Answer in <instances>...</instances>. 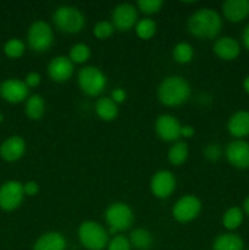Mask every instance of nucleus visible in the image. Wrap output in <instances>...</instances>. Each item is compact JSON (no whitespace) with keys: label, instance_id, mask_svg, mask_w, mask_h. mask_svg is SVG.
<instances>
[{"label":"nucleus","instance_id":"5","mask_svg":"<svg viewBox=\"0 0 249 250\" xmlns=\"http://www.w3.org/2000/svg\"><path fill=\"white\" fill-rule=\"evenodd\" d=\"M78 84L83 93L90 97H97L106 85L104 73L94 66H85L78 72Z\"/></svg>","mask_w":249,"mask_h":250},{"label":"nucleus","instance_id":"4","mask_svg":"<svg viewBox=\"0 0 249 250\" xmlns=\"http://www.w3.org/2000/svg\"><path fill=\"white\" fill-rule=\"evenodd\" d=\"M78 237L83 246L89 250H102L107 244V233L98 222L84 221L78 229Z\"/></svg>","mask_w":249,"mask_h":250},{"label":"nucleus","instance_id":"11","mask_svg":"<svg viewBox=\"0 0 249 250\" xmlns=\"http://www.w3.org/2000/svg\"><path fill=\"white\" fill-rule=\"evenodd\" d=\"M176 188V178L170 171L161 170L158 171L155 175L151 177L150 181V189L151 193L156 198H167L172 194Z\"/></svg>","mask_w":249,"mask_h":250},{"label":"nucleus","instance_id":"20","mask_svg":"<svg viewBox=\"0 0 249 250\" xmlns=\"http://www.w3.org/2000/svg\"><path fill=\"white\" fill-rule=\"evenodd\" d=\"M66 239L59 232H48L39 237L34 243L33 250H65Z\"/></svg>","mask_w":249,"mask_h":250},{"label":"nucleus","instance_id":"37","mask_svg":"<svg viewBox=\"0 0 249 250\" xmlns=\"http://www.w3.org/2000/svg\"><path fill=\"white\" fill-rule=\"evenodd\" d=\"M23 190L24 194L27 195H36L39 192V186L38 183L34 182V181H29L26 185H23Z\"/></svg>","mask_w":249,"mask_h":250},{"label":"nucleus","instance_id":"21","mask_svg":"<svg viewBox=\"0 0 249 250\" xmlns=\"http://www.w3.org/2000/svg\"><path fill=\"white\" fill-rule=\"evenodd\" d=\"M95 112L104 121H112L119 114V107L111 98L103 97L95 103Z\"/></svg>","mask_w":249,"mask_h":250},{"label":"nucleus","instance_id":"3","mask_svg":"<svg viewBox=\"0 0 249 250\" xmlns=\"http://www.w3.org/2000/svg\"><path fill=\"white\" fill-rule=\"evenodd\" d=\"M53 21L60 31L71 34L82 31L85 23L84 16L77 7L66 5L58 7L54 11Z\"/></svg>","mask_w":249,"mask_h":250},{"label":"nucleus","instance_id":"19","mask_svg":"<svg viewBox=\"0 0 249 250\" xmlns=\"http://www.w3.org/2000/svg\"><path fill=\"white\" fill-rule=\"evenodd\" d=\"M229 134L237 139L249 136V111H237L232 115L227 122Z\"/></svg>","mask_w":249,"mask_h":250},{"label":"nucleus","instance_id":"30","mask_svg":"<svg viewBox=\"0 0 249 250\" xmlns=\"http://www.w3.org/2000/svg\"><path fill=\"white\" fill-rule=\"evenodd\" d=\"M4 51L9 58L11 59H17L20 56H22V54L24 53V43L20 39H10L5 43L4 45Z\"/></svg>","mask_w":249,"mask_h":250},{"label":"nucleus","instance_id":"8","mask_svg":"<svg viewBox=\"0 0 249 250\" xmlns=\"http://www.w3.org/2000/svg\"><path fill=\"white\" fill-rule=\"evenodd\" d=\"M202 203L195 195H185L173 205L172 215L178 222H189L199 215Z\"/></svg>","mask_w":249,"mask_h":250},{"label":"nucleus","instance_id":"9","mask_svg":"<svg viewBox=\"0 0 249 250\" xmlns=\"http://www.w3.org/2000/svg\"><path fill=\"white\" fill-rule=\"evenodd\" d=\"M23 185L17 181H9L0 187V208L11 211L20 207L23 199Z\"/></svg>","mask_w":249,"mask_h":250},{"label":"nucleus","instance_id":"1","mask_svg":"<svg viewBox=\"0 0 249 250\" xmlns=\"http://www.w3.org/2000/svg\"><path fill=\"white\" fill-rule=\"evenodd\" d=\"M188 29L197 38L212 39L222 29L221 16L212 9H200L188 19Z\"/></svg>","mask_w":249,"mask_h":250},{"label":"nucleus","instance_id":"13","mask_svg":"<svg viewBox=\"0 0 249 250\" xmlns=\"http://www.w3.org/2000/svg\"><path fill=\"white\" fill-rule=\"evenodd\" d=\"M137 10L131 4H120L112 11V26L119 31H129L137 24Z\"/></svg>","mask_w":249,"mask_h":250},{"label":"nucleus","instance_id":"24","mask_svg":"<svg viewBox=\"0 0 249 250\" xmlns=\"http://www.w3.org/2000/svg\"><path fill=\"white\" fill-rule=\"evenodd\" d=\"M129 243L138 250H148L153 244V237L149 231L144 229H137L131 232Z\"/></svg>","mask_w":249,"mask_h":250},{"label":"nucleus","instance_id":"15","mask_svg":"<svg viewBox=\"0 0 249 250\" xmlns=\"http://www.w3.org/2000/svg\"><path fill=\"white\" fill-rule=\"evenodd\" d=\"M48 73L55 82H65L73 73V62L66 56H55L48 65Z\"/></svg>","mask_w":249,"mask_h":250},{"label":"nucleus","instance_id":"35","mask_svg":"<svg viewBox=\"0 0 249 250\" xmlns=\"http://www.w3.org/2000/svg\"><path fill=\"white\" fill-rule=\"evenodd\" d=\"M41 81H42V77L39 73L29 72L28 75L26 76V78H24L23 82L28 88H34V87H37L39 83H41Z\"/></svg>","mask_w":249,"mask_h":250},{"label":"nucleus","instance_id":"18","mask_svg":"<svg viewBox=\"0 0 249 250\" xmlns=\"http://www.w3.org/2000/svg\"><path fill=\"white\" fill-rule=\"evenodd\" d=\"M26 150V143L19 136L7 138L0 146V155L6 161H16L21 158Z\"/></svg>","mask_w":249,"mask_h":250},{"label":"nucleus","instance_id":"23","mask_svg":"<svg viewBox=\"0 0 249 250\" xmlns=\"http://www.w3.org/2000/svg\"><path fill=\"white\" fill-rule=\"evenodd\" d=\"M24 112L31 120H39L43 117L45 112V102L43 98L38 94L29 97L26 102Z\"/></svg>","mask_w":249,"mask_h":250},{"label":"nucleus","instance_id":"38","mask_svg":"<svg viewBox=\"0 0 249 250\" xmlns=\"http://www.w3.org/2000/svg\"><path fill=\"white\" fill-rule=\"evenodd\" d=\"M193 134H194V128L192 126H189V125L182 126V128H181V136L186 137V138H190Z\"/></svg>","mask_w":249,"mask_h":250},{"label":"nucleus","instance_id":"34","mask_svg":"<svg viewBox=\"0 0 249 250\" xmlns=\"http://www.w3.org/2000/svg\"><path fill=\"white\" fill-rule=\"evenodd\" d=\"M204 155L205 158L209 159V160L215 161L220 158V155H221V149H220V146H217V144H210V146H208L207 148H205Z\"/></svg>","mask_w":249,"mask_h":250},{"label":"nucleus","instance_id":"39","mask_svg":"<svg viewBox=\"0 0 249 250\" xmlns=\"http://www.w3.org/2000/svg\"><path fill=\"white\" fill-rule=\"evenodd\" d=\"M242 42H243V45L249 50V23L244 27L243 33H242Z\"/></svg>","mask_w":249,"mask_h":250},{"label":"nucleus","instance_id":"29","mask_svg":"<svg viewBox=\"0 0 249 250\" xmlns=\"http://www.w3.org/2000/svg\"><path fill=\"white\" fill-rule=\"evenodd\" d=\"M90 49L89 46L83 43L75 44L70 50V60L75 63H83L89 59Z\"/></svg>","mask_w":249,"mask_h":250},{"label":"nucleus","instance_id":"12","mask_svg":"<svg viewBox=\"0 0 249 250\" xmlns=\"http://www.w3.org/2000/svg\"><path fill=\"white\" fill-rule=\"evenodd\" d=\"M181 124L171 115H160L155 121V132L159 138L165 142L177 141L181 137Z\"/></svg>","mask_w":249,"mask_h":250},{"label":"nucleus","instance_id":"31","mask_svg":"<svg viewBox=\"0 0 249 250\" xmlns=\"http://www.w3.org/2000/svg\"><path fill=\"white\" fill-rule=\"evenodd\" d=\"M114 26L111 22L107 21H100L93 28V34L97 37L98 39H106L114 33Z\"/></svg>","mask_w":249,"mask_h":250},{"label":"nucleus","instance_id":"33","mask_svg":"<svg viewBox=\"0 0 249 250\" xmlns=\"http://www.w3.org/2000/svg\"><path fill=\"white\" fill-rule=\"evenodd\" d=\"M107 250H131V243L124 236H115L109 243Z\"/></svg>","mask_w":249,"mask_h":250},{"label":"nucleus","instance_id":"14","mask_svg":"<svg viewBox=\"0 0 249 250\" xmlns=\"http://www.w3.org/2000/svg\"><path fill=\"white\" fill-rule=\"evenodd\" d=\"M0 95L9 103H21L28 95V87L19 80H7L0 85Z\"/></svg>","mask_w":249,"mask_h":250},{"label":"nucleus","instance_id":"10","mask_svg":"<svg viewBox=\"0 0 249 250\" xmlns=\"http://www.w3.org/2000/svg\"><path fill=\"white\" fill-rule=\"evenodd\" d=\"M226 158L237 168H249V143L243 139H236L226 146Z\"/></svg>","mask_w":249,"mask_h":250},{"label":"nucleus","instance_id":"26","mask_svg":"<svg viewBox=\"0 0 249 250\" xmlns=\"http://www.w3.org/2000/svg\"><path fill=\"white\" fill-rule=\"evenodd\" d=\"M168 161L172 165H182L188 158V146L185 142H177L168 150Z\"/></svg>","mask_w":249,"mask_h":250},{"label":"nucleus","instance_id":"16","mask_svg":"<svg viewBox=\"0 0 249 250\" xmlns=\"http://www.w3.org/2000/svg\"><path fill=\"white\" fill-rule=\"evenodd\" d=\"M222 12L229 22L243 21L249 16V0H226L222 4Z\"/></svg>","mask_w":249,"mask_h":250},{"label":"nucleus","instance_id":"32","mask_svg":"<svg viewBox=\"0 0 249 250\" xmlns=\"http://www.w3.org/2000/svg\"><path fill=\"white\" fill-rule=\"evenodd\" d=\"M164 2L161 0H139L137 2V6L144 14H156L158 11H160V9L163 7Z\"/></svg>","mask_w":249,"mask_h":250},{"label":"nucleus","instance_id":"22","mask_svg":"<svg viewBox=\"0 0 249 250\" xmlns=\"http://www.w3.org/2000/svg\"><path fill=\"white\" fill-rule=\"evenodd\" d=\"M243 239L234 233H224L216 237L212 250H243Z\"/></svg>","mask_w":249,"mask_h":250},{"label":"nucleus","instance_id":"41","mask_svg":"<svg viewBox=\"0 0 249 250\" xmlns=\"http://www.w3.org/2000/svg\"><path fill=\"white\" fill-rule=\"evenodd\" d=\"M243 88L247 93L249 94V76H247L243 81Z\"/></svg>","mask_w":249,"mask_h":250},{"label":"nucleus","instance_id":"40","mask_svg":"<svg viewBox=\"0 0 249 250\" xmlns=\"http://www.w3.org/2000/svg\"><path fill=\"white\" fill-rule=\"evenodd\" d=\"M243 210H244V212H246V214L249 216V195L246 198V200H244Z\"/></svg>","mask_w":249,"mask_h":250},{"label":"nucleus","instance_id":"36","mask_svg":"<svg viewBox=\"0 0 249 250\" xmlns=\"http://www.w3.org/2000/svg\"><path fill=\"white\" fill-rule=\"evenodd\" d=\"M126 92H124L122 88H116V89H114L111 92V97L110 98H111L116 104H121V103H124V100H126Z\"/></svg>","mask_w":249,"mask_h":250},{"label":"nucleus","instance_id":"6","mask_svg":"<svg viewBox=\"0 0 249 250\" xmlns=\"http://www.w3.org/2000/svg\"><path fill=\"white\" fill-rule=\"evenodd\" d=\"M27 41L32 50L38 53L49 50L54 43L53 29L44 21L33 22L27 33Z\"/></svg>","mask_w":249,"mask_h":250},{"label":"nucleus","instance_id":"17","mask_svg":"<svg viewBox=\"0 0 249 250\" xmlns=\"http://www.w3.org/2000/svg\"><path fill=\"white\" fill-rule=\"evenodd\" d=\"M214 53L220 59L226 61L234 60L241 53L239 43L232 37H221L214 44Z\"/></svg>","mask_w":249,"mask_h":250},{"label":"nucleus","instance_id":"25","mask_svg":"<svg viewBox=\"0 0 249 250\" xmlns=\"http://www.w3.org/2000/svg\"><path fill=\"white\" fill-rule=\"evenodd\" d=\"M243 222V211L241 208L233 207L229 208L222 217V225L228 231H234L238 229Z\"/></svg>","mask_w":249,"mask_h":250},{"label":"nucleus","instance_id":"27","mask_svg":"<svg viewBox=\"0 0 249 250\" xmlns=\"http://www.w3.org/2000/svg\"><path fill=\"white\" fill-rule=\"evenodd\" d=\"M173 59L180 63H188L193 59L194 51L190 44L188 43H178L177 45L173 48L172 51Z\"/></svg>","mask_w":249,"mask_h":250},{"label":"nucleus","instance_id":"28","mask_svg":"<svg viewBox=\"0 0 249 250\" xmlns=\"http://www.w3.org/2000/svg\"><path fill=\"white\" fill-rule=\"evenodd\" d=\"M156 24L151 19H143L137 22L136 33L141 39H150L155 34Z\"/></svg>","mask_w":249,"mask_h":250},{"label":"nucleus","instance_id":"2","mask_svg":"<svg viewBox=\"0 0 249 250\" xmlns=\"http://www.w3.org/2000/svg\"><path fill=\"white\" fill-rule=\"evenodd\" d=\"M190 87L185 78L180 76H170L159 85L158 98L166 106H177L188 100Z\"/></svg>","mask_w":249,"mask_h":250},{"label":"nucleus","instance_id":"7","mask_svg":"<svg viewBox=\"0 0 249 250\" xmlns=\"http://www.w3.org/2000/svg\"><path fill=\"white\" fill-rule=\"evenodd\" d=\"M133 211L124 203H114L105 211V220L109 227L119 231H124L129 229L133 222Z\"/></svg>","mask_w":249,"mask_h":250},{"label":"nucleus","instance_id":"42","mask_svg":"<svg viewBox=\"0 0 249 250\" xmlns=\"http://www.w3.org/2000/svg\"><path fill=\"white\" fill-rule=\"evenodd\" d=\"M2 120H4V115H2L1 112H0V122H2Z\"/></svg>","mask_w":249,"mask_h":250}]
</instances>
